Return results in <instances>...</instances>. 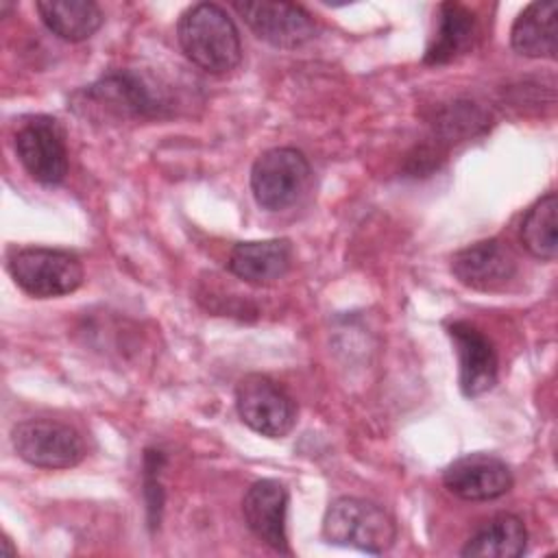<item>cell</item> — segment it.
<instances>
[{
	"mask_svg": "<svg viewBox=\"0 0 558 558\" xmlns=\"http://www.w3.org/2000/svg\"><path fill=\"white\" fill-rule=\"evenodd\" d=\"M310 161L292 146L262 153L251 168V192L259 207L281 211L294 205L310 183Z\"/></svg>",
	"mask_w": 558,
	"mask_h": 558,
	"instance_id": "obj_4",
	"label": "cell"
},
{
	"mask_svg": "<svg viewBox=\"0 0 558 558\" xmlns=\"http://www.w3.org/2000/svg\"><path fill=\"white\" fill-rule=\"evenodd\" d=\"M7 268L17 288L35 299L65 296L85 279L83 264L74 253L48 246L13 248Z\"/></svg>",
	"mask_w": 558,
	"mask_h": 558,
	"instance_id": "obj_3",
	"label": "cell"
},
{
	"mask_svg": "<svg viewBox=\"0 0 558 558\" xmlns=\"http://www.w3.org/2000/svg\"><path fill=\"white\" fill-rule=\"evenodd\" d=\"M323 536L342 547L366 554H384L395 545V519L375 501L362 497H338L323 517Z\"/></svg>",
	"mask_w": 558,
	"mask_h": 558,
	"instance_id": "obj_2",
	"label": "cell"
},
{
	"mask_svg": "<svg viewBox=\"0 0 558 558\" xmlns=\"http://www.w3.org/2000/svg\"><path fill=\"white\" fill-rule=\"evenodd\" d=\"M242 514L248 530L279 554H290L288 545V488L279 480H257L242 499Z\"/></svg>",
	"mask_w": 558,
	"mask_h": 558,
	"instance_id": "obj_13",
	"label": "cell"
},
{
	"mask_svg": "<svg viewBox=\"0 0 558 558\" xmlns=\"http://www.w3.org/2000/svg\"><path fill=\"white\" fill-rule=\"evenodd\" d=\"M460 366V390L464 397H480L497 384L499 360L488 336L466 320H456L447 327Z\"/></svg>",
	"mask_w": 558,
	"mask_h": 558,
	"instance_id": "obj_12",
	"label": "cell"
},
{
	"mask_svg": "<svg viewBox=\"0 0 558 558\" xmlns=\"http://www.w3.org/2000/svg\"><path fill=\"white\" fill-rule=\"evenodd\" d=\"M35 9L46 28L65 41L89 39L105 22L102 9L92 0H41Z\"/></svg>",
	"mask_w": 558,
	"mask_h": 558,
	"instance_id": "obj_18",
	"label": "cell"
},
{
	"mask_svg": "<svg viewBox=\"0 0 558 558\" xmlns=\"http://www.w3.org/2000/svg\"><path fill=\"white\" fill-rule=\"evenodd\" d=\"M177 39L183 54L209 74H227L242 61L240 31L216 2L187 7L177 22Z\"/></svg>",
	"mask_w": 558,
	"mask_h": 558,
	"instance_id": "obj_1",
	"label": "cell"
},
{
	"mask_svg": "<svg viewBox=\"0 0 558 558\" xmlns=\"http://www.w3.org/2000/svg\"><path fill=\"white\" fill-rule=\"evenodd\" d=\"M292 266V244L286 238L238 242L231 253L227 268L233 277L253 283L268 286L281 279Z\"/></svg>",
	"mask_w": 558,
	"mask_h": 558,
	"instance_id": "obj_14",
	"label": "cell"
},
{
	"mask_svg": "<svg viewBox=\"0 0 558 558\" xmlns=\"http://www.w3.org/2000/svg\"><path fill=\"white\" fill-rule=\"evenodd\" d=\"M453 277L477 292H499L517 275V257L501 240L475 242L451 257Z\"/></svg>",
	"mask_w": 558,
	"mask_h": 558,
	"instance_id": "obj_10",
	"label": "cell"
},
{
	"mask_svg": "<svg viewBox=\"0 0 558 558\" xmlns=\"http://www.w3.org/2000/svg\"><path fill=\"white\" fill-rule=\"evenodd\" d=\"M15 153L24 170L41 185H59L68 174L65 133L50 116H33L20 124Z\"/></svg>",
	"mask_w": 558,
	"mask_h": 558,
	"instance_id": "obj_7",
	"label": "cell"
},
{
	"mask_svg": "<svg viewBox=\"0 0 558 558\" xmlns=\"http://www.w3.org/2000/svg\"><path fill=\"white\" fill-rule=\"evenodd\" d=\"M235 410L246 427L266 438H283L296 423L294 399L281 384L262 373H248L238 381Z\"/></svg>",
	"mask_w": 558,
	"mask_h": 558,
	"instance_id": "obj_5",
	"label": "cell"
},
{
	"mask_svg": "<svg viewBox=\"0 0 558 558\" xmlns=\"http://www.w3.org/2000/svg\"><path fill=\"white\" fill-rule=\"evenodd\" d=\"M15 453L39 469H70L85 458L83 436L59 421L28 418L11 429Z\"/></svg>",
	"mask_w": 558,
	"mask_h": 558,
	"instance_id": "obj_6",
	"label": "cell"
},
{
	"mask_svg": "<svg viewBox=\"0 0 558 558\" xmlns=\"http://www.w3.org/2000/svg\"><path fill=\"white\" fill-rule=\"evenodd\" d=\"M521 244L530 255L543 262H554L558 255V196L547 192L523 216Z\"/></svg>",
	"mask_w": 558,
	"mask_h": 558,
	"instance_id": "obj_19",
	"label": "cell"
},
{
	"mask_svg": "<svg viewBox=\"0 0 558 558\" xmlns=\"http://www.w3.org/2000/svg\"><path fill=\"white\" fill-rule=\"evenodd\" d=\"M510 466L484 451L456 458L442 471L445 488L464 501H493L512 488Z\"/></svg>",
	"mask_w": 558,
	"mask_h": 558,
	"instance_id": "obj_9",
	"label": "cell"
},
{
	"mask_svg": "<svg viewBox=\"0 0 558 558\" xmlns=\"http://www.w3.org/2000/svg\"><path fill=\"white\" fill-rule=\"evenodd\" d=\"M83 96L87 105L102 107L118 118H155L166 107L163 98L140 74L129 70L102 76Z\"/></svg>",
	"mask_w": 558,
	"mask_h": 558,
	"instance_id": "obj_11",
	"label": "cell"
},
{
	"mask_svg": "<svg viewBox=\"0 0 558 558\" xmlns=\"http://www.w3.org/2000/svg\"><path fill=\"white\" fill-rule=\"evenodd\" d=\"M233 9L255 33V37L275 48L292 50L316 37V22L301 4L275 0H244L233 2Z\"/></svg>",
	"mask_w": 558,
	"mask_h": 558,
	"instance_id": "obj_8",
	"label": "cell"
},
{
	"mask_svg": "<svg viewBox=\"0 0 558 558\" xmlns=\"http://www.w3.org/2000/svg\"><path fill=\"white\" fill-rule=\"evenodd\" d=\"M558 4L554 0L530 2L510 28V46L517 54L530 59H556Z\"/></svg>",
	"mask_w": 558,
	"mask_h": 558,
	"instance_id": "obj_15",
	"label": "cell"
},
{
	"mask_svg": "<svg viewBox=\"0 0 558 558\" xmlns=\"http://www.w3.org/2000/svg\"><path fill=\"white\" fill-rule=\"evenodd\" d=\"M475 35H477L475 15L458 2H445L438 7V26L425 50L423 61L427 65L449 63L460 54L469 52Z\"/></svg>",
	"mask_w": 558,
	"mask_h": 558,
	"instance_id": "obj_16",
	"label": "cell"
},
{
	"mask_svg": "<svg viewBox=\"0 0 558 558\" xmlns=\"http://www.w3.org/2000/svg\"><path fill=\"white\" fill-rule=\"evenodd\" d=\"M527 547V530L517 514L501 512L488 519L462 547L464 558H519Z\"/></svg>",
	"mask_w": 558,
	"mask_h": 558,
	"instance_id": "obj_17",
	"label": "cell"
}]
</instances>
